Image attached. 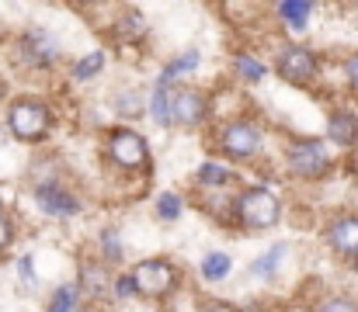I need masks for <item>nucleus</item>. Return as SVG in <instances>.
<instances>
[{"mask_svg":"<svg viewBox=\"0 0 358 312\" xmlns=\"http://www.w3.org/2000/svg\"><path fill=\"white\" fill-rule=\"evenodd\" d=\"M10 132L24 142H38L45 132H49V111L45 104L35 101V98H21V101L10 104Z\"/></svg>","mask_w":358,"mask_h":312,"instance_id":"1","label":"nucleus"},{"mask_svg":"<svg viewBox=\"0 0 358 312\" xmlns=\"http://www.w3.org/2000/svg\"><path fill=\"white\" fill-rule=\"evenodd\" d=\"M237 211H240V218H243V225H250V229H268V225L278 222L282 205H278V198H275L268 188H250L237 202Z\"/></svg>","mask_w":358,"mask_h":312,"instance_id":"2","label":"nucleus"},{"mask_svg":"<svg viewBox=\"0 0 358 312\" xmlns=\"http://www.w3.org/2000/svg\"><path fill=\"white\" fill-rule=\"evenodd\" d=\"M289 167L299 177H320L331 167V156L317 139H299V142L289 146Z\"/></svg>","mask_w":358,"mask_h":312,"instance_id":"3","label":"nucleus"},{"mask_svg":"<svg viewBox=\"0 0 358 312\" xmlns=\"http://www.w3.org/2000/svg\"><path fill=\"white\" fill-rule=\"evenodd\" d=\"M132 281H136V288H139L143 295H167V292L174 288L178 274H174V267H171L167 260H143V264L132 271Z\"/></svg>","mask_w":358,"mask_h":312,"instance_id":"4","label":"nucleus"},{"mask_svg":"<svg viewBox=\"0 0 358 312\" xmlns=\"http://www.w3.org/2000/svg\"><path fill=\"white\" fill-rule=\"evenodd\" d=\"M278 73H282L285 80H292V84H306V80L317 77V59H313L310 49L289 45V49L278 56Z\"/></svg>","mask_w":358,"mask_h":312,"instance_id":"5","label":"nucleus"},{"mask_svg":"<svg viewBox=\"0 0 358 312\" xmlns=\"http://www.w3.org/2000/svg\"><path fill=\"white\" fill-rule=\"evenodd\" d=\"M108 153H112V160L122 163V167H139V163H146V139L139 135V132H132V128H119L115 135H112V142H108Z\"/></svg>","mask_w":358,"mask_h":312,"instance_id":"6","label":"nucleus"},{"mask_svg":"<svg viewBox=\"0 0 358 312\" xmlns=\"http://www.w3.org/2000/svg\"><path fill=\"white\" fill-rule=\"evenodd\" d=\"M257 146H261L257 125H250V121H234V125H227V132H223V149H227L230 156L250 160V156L257 153Z\"/></svg>","mask_w":358,"mask_h":312,"instance_id":"7","label":"nucleus"},{"mask_svg":"<svg viewBox=\"0 0 358 312\" xmlns=\"http://www.w3.org/2000/svg\"><path fill=\"white\" fill-rule=\"evenodd\" d=\"M206 114V101L199 91H171V121H181V125H199Z\"/></svg>","mask_w":358,"mask_h":312,"instance_id":"8","label":"nucleus"},{"mask_svg":"<svg viewBox=\"0 0 358 312\" xmlns=\"http://www.w3.org/2000/svg\"><path fill=\"white\" fill-rule=\"evenodd\" d=\"M35 202H38V208L45 215H77L80 211V202L70 191H63L59 184H42L35 191Z\"/></svg>","mask_w":358,"mask_h":312,"instance_id":"9","label":"nucleus"},{"mask_svg":"<svg viewBox=\"0 0 358 312\" xmlns=\"http://www.w3.org/2000/svg\"><path fill=\"white\" fill-rule=\"evenodd\" d=\"M327 239H331V246H334L338 253H345V257H358V218L355 215L338 218V222L327 229Z\"/></svg>","mask_w":358,"mask_h":312,"instance_id":"10","label":"nucleus"},{"mask_svg":"<svg viewBox=\"0 0 358 312\" xmlns=\"http://www.w3.org/2000/svg\"><path fill=\"white\" fill-rule=\"evenodd\" d=\"M56 56H59V45H56L45 31H31V35L24 38V59H28L31 66H49Z\"/></svg>","mask_w":358,"mask_h":312,"instance_id":"11","label":"nucleus"},{"mask_svg":"<svg viewBox=\"0 0 358 312\" xmlns=\"http://www.w3.org/2000/svg\"><path fill=\"white\" fill-rule=\"evenodd\" d=\"M327 135H331L338 146H352V142L358 139V118L352 114V111H338V114H331Z\"/></svg>","mask_w":358,"mask_h":312,"instance_id":"12","label":"nucleus"},{"mask_svg":"<svg viewBox=\"0 0 358 312\" xmlns=\"http://www.w3.org/2000/svg\"><path fill=\"white\" fill-rule=\"evenodd\" d=\"M278 14L285 17L289 28H306V17L313 14V3H306V0H285V3H278Z\"/></svg>","mask_w":358,"mask_h":312,"instance_id":"13","label":"nucleus"},{"mask_svg":"<svg viewBox=\"0 0 358 312\" xmlns=\"http://www.w3.org/2000/svg\"><path fill=\"white\" fill-rule=\"evenodd\" d=\"M230 267H234V260H230V253H209L206 260H202V278L206 281H223L227 274H230Z\"/></svg>","mask_w":358,"mask_h":312,"instance_id":"14","label":"nucleus"},{"mask_svg":"<svg viewBox=\"0 0 358 312\" xmlns=\"http://www.w3.org/2000/svg\"><path fill=\"white\" fill-rule=\"evenodd\" d=\"M195 66H199V49H188L185 56H178V59L164 70V77H160L157 84H160V87H167L174 77H181V73H188V70H195Z\"/></svg>","mask_w":358,"mask_h":312,"instance_id":"15","label":"nucleus"},{"mask_svg":"<svg viewBox=\"0 0 358 312\" xmlns=\"http://www.w3.org/2000/svg\"><path fill=\"white\" fill-rule=\"evenodd\" d=\"M282 257H285V243H278V246H271L264 257H257V260L250 264V274H257V278H271Z\"/></svg>","mask_w":358,"mask_h":312,"instance_id":"16","label":"nucleus"},{"mask_svg":"<svg viewBox=\"0 0 358 312\" xmlns=\"http://www.w3.org/2000/svg\"><path fill=\"white\" fill-rule=\"evenodd\" d=\"M227 181H234V174H230L227 167H220V163H202V167H199V184H206V188H223Z\"/></svg>","mask_w":358,"mask_h":312,"instance_id":"17","label":"nucleus"},{"mask_svg":"<svg viewBox=\"0 0 358 312\" xmlns=\"http://www.w3.org/2000/svg\"><path fill=\"white\" fill-rule=\"evenodd\" d=\"M150 111H153V118H157L160 125H167V121H171V94H167V87H160V84H157L153 101H150Z\"/></svg>","mask_w":358,"mask_h":312,"instance_id":"18","label":"nucleus"},{"mask_svg":"<svg viewBox=\"0 0 358 312\" xmlns=\"http://www.w3.org/2000/svg\"><path fill=\"white\" fill-rule=\"evenodd\" d=\"M157 215L174 222V218L181 215V195H174V191H164V195L157 198Z\"/></svg>","mask_w":358,"mask_h":312,"instance_id":"19","label":"nucleus"},{"mask_svg":"<svg viewBox=\"0 0 358 312\" xmlns=\"http://www.w3.org/2000/svg\"><path fill=\"white\" fill-rule=\"evenodd\" d=\"M101 66H105V52H91L87 59H80V63L73 66V77H77V80H87V77H94Z\"/></svg>","mask_w":358,"mask_h":312,"instance_id":"20","label":"nucleus"},{"mask_svg":"<svg viewBox=\"0 0 358 312\" xmlns=\"http://www.w3.org/2000/svg\"><path fill=\"white\" fill-rule=\"evenodd\" d=\"M73 302H77V288L73 285H63V288H56V295L49 302V312H70Z\"/></svg>","mask_w":358,"mask_h":312,"instance_id":"21","label":"nucleus"},{"mask_svg":"<svg viewBox=\"0 0 358 312\" xmlns=\"http://www.w3.org/2000/svg\"><path fill=\"white\" fill-rule=\"evenodd\" d=\"M237 73L243 77V80H261L264 77V63H257V59H250V56H240L237 59Z\"/></svg>","mask_w":358,"mask_h":312,"instance_id":"22","label":"nucleus"},{"mask_svg":"<svg viewBox=\"0 0 358 312\" xmlns=\"http://www.w3.org/2000/svg\"><path fill=\"white\" fill-rule=\"evenodd\" d=\"M84 285H91V292L98 295V292L108 285V271H105V267H94V264L84 267Z\"/></svg>","mask_w":358,"mask_h":312,"instance_id":"23","label":"nucleus"},{"mask_svg":"<svg viewBox=\"0 0 358 312\" xmlns=\"http://www.w3.org/2000/svg\"><path fill=\"white\" fill-rule=\"evenodd\" d=\"M105 257L108 260H122V243H119V232H112V229H105Z\"/></svg>","mask_w":358,"mask_h":312,"instance_id":"24","label":"nucleus"},{"mask_svg":"<svg viewBox=\"0 0 358 312\" xmlns=\"http://www.w3.org/2000/svg\"><path fill=\"white\" fill-rule=\"evenodd\" d=\"M320 312H358V309H355V302H348V299H327L320 306Z\"/></svg>","mask_w":358,"mask_h":312,"instance_id":"25","label":"nucleus"},{"mask_svg":"<svg viewBox=\"0 0 358 312\" xmlns=\"http://www.w3.org/2000/svg\"><path fill=\"white\" fill-rule=\"evenodd\" d=\"M139 288H136V281L132 278H115V295L119 299H129V295H136Z\"/></svg>","mask_w":358,"mask_h":312,"instance_id":"26","label":"nucleus"},{"mask_svg":"<svg viewBox=\"0 0 358 312\" xmlns=\"http://www.w3.org/2000/svg\"><path fill=\"white\" fill-rule=\"evenodd\" d=\"M345 73H348V80H352V87H355V91H358V52H355V56H352V59H348V63H345Z\"/></svg>","mask_w":358,"mask_h":312,"instance_id":"27","label":"nucleus"},{"mask_svg":"<svg viewBox=\"0 0 358 312\" xmlns=\"http://www.w3.org/2000/svg\"><path fill=\"white\" fill-rule=\"evenodd\" d=\"M17 267H21V278H24V281H35V264H31V257H21Z\"/></svg>","mask_w":358,"mask_h":312,"instance_id":"28","label":"nucleus"},{"mask_svg":"<svg viewBox=\"0 0 358 312\" xmlns=\"http://www.w3.org/2000/svg\"><path fill=\"white\" fill-rule=\"evenodd\" d=\"M7 243H10V222L0 215V246H7Z\"/></svg>","mask_w":358,"mask_h":312,"instance_id":"29","label":"nucleus"},{"mask_svg":"<svg viewBox=\"0 0 358 312\" xmlns=\"http://www.w3.org/2000/svg\"><path fill=\"white\" fill-rule=\"evenodd\" d=\"M202 312H234V309H230V306H223V302H206Z\"/></svg>","mask_w":358,"mask_h":312,"instance_id":"30","label":"nucleus"},{"mask_svg":"<svg viewBox=\"0 0 358 312\" xmlns=\"http://www.w3.org/2000/svg\"><path fill=\"white\" fill-rule=\"evenodd\" d=\"M0 101H3V84H0Z\"/></svg>","mask_w":358,"mask_h":312,"instance_id":"31","label":"nucleus"}]
</instances>
